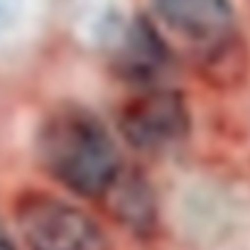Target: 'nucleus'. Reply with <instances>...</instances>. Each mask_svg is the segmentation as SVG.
I'll use <instances>...</instances> for the list:
<instances>
[{
	"instance_id": "nucleus-5",
	"label": "nucleus",
	"mask_w": 250,
	"mask_h": 250,
	"mask_svg": "<svg viewBox=\"0 0 250 250\" xmlns=\"http://www.w3.org/2000/svg\"><path fill=\"white\" fill-rule=\"evenodd\" d=\"M113 66L130 83L143 88L157 86V81L169 69V49L145 18H135L115 37Z\"/></svg>"
},
{
	"instance_id": "nucleus-3",
	"label": "nucleus",
	"mask_w": 250,
	"mask_h": 250,
	"mask_svg": "<svg viewBox=\"0 0 250 250\" xmlns=\"http://www.w3.org/2000/svg\"><path fill=\"white\" fill-rule=\"evenodd\" d=\"M120 135L140 152H165L189 133V110L172 88L147 86L118 113Z\"/></svg>"
},
{
	"instance_id": "nucleus-2",
	"label": "nucleus",
	"mask_w": 250,
	"mask_h": 250,
	"mask_svg": "<svg viewBox=\"0 0 250 250\" xmlns=\"http://www.w3.org/2000/svg\"><path fill=\"white\" fill-rule=\"evenodd\" d=\"M15 221L27 250H103V233L93 218L59 196L22 194Z\"/></svg>"
},
{
	"instance_id": "nucleus-7",
	"label": "nucleus",
	"mask_w": 250,
	"mask_h": 250,
	"mask_svg": "<svg viewBox=\"0 0 250 250\" xmlns=\"http://www.w3.org/2000/svg\"><path fill=\"white\" fill-rule=\"evenodd\" d=\"M0 250H20V248L15 245V240L10 238V233L5 230L3 223H0Z\"/></svg>"
},
{
	"instance_id": "nucleus-6",
	"label": "nucleus",
	"mask_w": 250,
	"mask_h": 250,
	"mask_svg": "<svg viewBox=\"0 0 250 250\" xmlns=\"http://www.w3.org/2000/svg\"><path fill=\"white\" fill-rule=\"evenodd\" d=\"M103 201L118 216L120 223L135 230H143L155 221V201L147 184L143 182V177L128 172L125 167L118 174V179L110 184V189L103 194Z\"/></svg>"
},
{
	"instance_id": "nucleus-1",
	"label": "nucleus",
	"mask_w": 250,
	"mask_h": 250,
	"mask_svg": "<svg viewBox=\"0 0 250 250\" xmlns=\"http://www.w3.org/2000/svg\"><path fill=\"white\" fill-rule=\"evenodd\" d=\"M37 157L54 182L86 199H103L123 172L110 130L81 105H59L44 118L37 133Z\"/></svg>"
},
{
	"instance_id": "nucleus-4",
	"label": "nucleus",
	"mask_w": 250,
	"mask_h": 250,
	"mask_svg": "<svg viewBox=\"0 0 250 250\" xmlns=\"http://www.w3.org/2000/svg\"><path fill=\"white\" fill-rule=\"evenodd\" d=\"M155 10L177 35L204 47L208 62L233 44L235 15L228 0H155Z\"/></svg>"
}]
</instances>
